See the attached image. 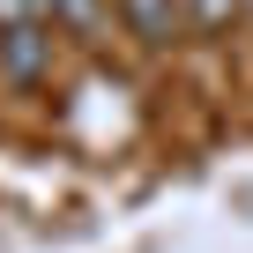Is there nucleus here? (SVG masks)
<instances>
[{"label": "nucleus", "mask_w": 253, "mask_h": 253, "mask_svg": "<svg viewBox=\"0 0 253 253\" xmlns=\"http://www.w3.org/2000/svg\"><path fill=\"white\" fill-rule=\"evenodd\" d=\"M52 15H67V23H89V15H97V0H52Z\"/></svg>", "instance_id": "obj_3"}, {"label": "nucleus", "mask_w": 253, "mask_h": 253, "mask_svg": "<svg viewBox=\"0 0 253 253\" xmlns=\"http://www.w3.org/2000/svg\"><path fill=\"white\" fill-rule=\"evenodd\" d=\"M45 45H52L45 23H30V30H0V67H8L15 82H30V75L45 67Z\"/></svg>", "instance_id": "obj_1"}, {"label": "nucleus", "mask_w": 253, "mask_h": 253, "mask_svg": "<svg viewBox=\"0 0 253 253\" xmlns=\"http://www.w3.org/2000/svg\"><path fill=\"white\" fill-rule=\"evenodd\" d=\"M52 15V0H0V30H30Z\"/></svg>", "instance_id": "obj_2"}]
</instances>
